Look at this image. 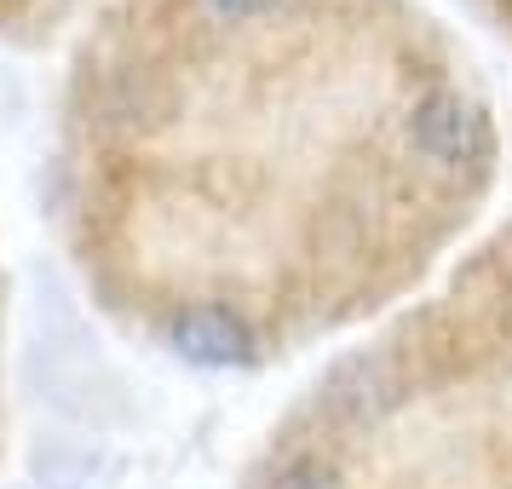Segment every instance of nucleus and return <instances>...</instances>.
<instances>
[{
	"label": "nucleus",
	"instance_id": "obj_1",
	"mask_svg": "<svg viewBox=\"0 0 512 489\" xmlns=\"http://www.w3.org/2000/svg\"><path fill=\"white\" fill-rule=\"evenodd\" d=\"M271 489H340V472H334L323 455H294V461L277 466Z\"/></svg>",
	"mask_w": 512,
	"mask_h": 489
}]
</instances>
